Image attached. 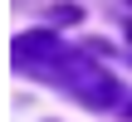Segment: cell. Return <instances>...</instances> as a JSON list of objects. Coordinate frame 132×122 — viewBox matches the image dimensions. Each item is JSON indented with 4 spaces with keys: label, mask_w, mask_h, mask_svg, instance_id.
Listing matches in <instances>:
<instances>
[{
    "label": "cell",
    "mask_w": 132,
    "mask_h": 122,
    "mask_svg": "<svg viewBox=\"0 0 132 122\" xmlns=\"http://www.w3.org/2000/svg\"><path fill=\"white\" fill-rule=\"evenodd\" d=\"M44 78H54L59 88H69L78 103H88V108H103V112H122V117H132V93L108 73V68H98L83 49H59L44 68H39Z\"/></svg>",
    "instance_id": "obj_1"
},
{
    "label": "cell",
    "mask_w": 132,
    "mask_h": 122,
    "mask_svg": "<svg viewBox=\"0 0 132 122\" xmlns=\"http://www.w3.org/2000/svg\"><path fill=\"white\" fill-rule=\"evenodd\" d=\"M54 20H64V24H73V20H78V10H73V5H59V10H54Z\"/></svg>",
    "instance_id": "obj_3"
},
{
    "label": "cell",
    "mask_w": 132,
    "mask_h": 122,
    "mask_svg": "<svg viewBox=\"0 0 132 122\" xmlns=\"http://www.w3.org/2000/svg\"><path fill=\"white\" fill-rule=\"evenodd\" d=\"M127 44H132V24H127Z\"/></svg>",
    "instance_id": "obj_4"
},
{
    "label": "cell",
    "mask_w": 132,
    "mask_h": 122,
    "mask_svg": "<svg viewBox=\"0 0 132 122\" xmlns=\"http://www.w3.org/2000/svg\"><path fill=\"white\" fill-rule=\"evenodd\" d=\"M59 49H64V44H59L54 29H29V34H15V39H10V59H15V68H24V73H39Z\"/></svg>",
    "instance_id": "obj_2"
}]
</instances>
